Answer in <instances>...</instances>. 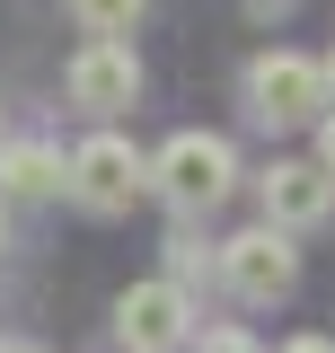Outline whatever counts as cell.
I'll list each match as a JSON object with an SVG mask.
<instances>
[{"instance_id":"cell-9","label":"cell","mask_w":335,"mask_h":353,"mask_svg":"<svg viewBox=\"0 0 335 353\" xmlns=\"http://www.w3.org/2000/svg\"><path fill=\"white\" fill-rule=\"evenodd\" d=\"M203 274H221V248L194 239V221H176V230H168V283H185V292H194Z\"/></svg>"},{"instance_id":"cell-2","label":"cell","mask_w":335,"mask_h":353,"mask_svg":"<svg viewBox=\"0 0 335 353\" xmlns=\"http://www.w3.org/2000/svg\"><path fill=\"white\" fill-rule=\"evenodd\" d=\"M238 97H247V115L265 132H292V124H327L335 115V88H327V53H292V44H265L247 62V80H238Z\"/></svg>"},{"instance_id":"cell-17","label":"cell","mask_w":335,"mask_h":353,"mask_svg":"<svg viewBox=\"0 0 335 353\" xmlns=\"http://www.w3.org/2000/svg\"><path fill=\"white\" fill-rule=\"evenodd\" d=\"M327 88H335V53H327Z\"/></svg>"},{"instance_id":"cell-14","label":"cell","mask_w":335,"mask_h":353,"mask_svg":"<svg viewBox=\"0 0 335 353\" xmlns=\"http://www.w3.org/2000/svg\"><path fill=\"white\" fill-rule=\"evenodd\" d=\"M238 9H247V18H283L292 0H238Z\"/></svg>"},{"instance_id":"cell-3","label":"cell","mask_w":335,"mask_h":353,"mask_svg":"<svg viewBox=\"0 0 335 353\" xmlns=\"http://www.w3.org/2000/svg\"><path fill=\"white\" fill-rule=\"evenodd\" d=\"M115 336H124V353H194V336H203L194 292L168 283V274L124 283V292H115Z\"/></svg>"},{"instance_id":"cell-8","label":"cell","mask_w":335,"mask_h":353,"mask_svg":"<svg viewBox=\"0 0 335 353\" xmlns=\"http://www.w3.org/2000/svg\"><path fill=\"white\" fill-rule=\"evenodd\" d=\"M53 194H71V159L36 132L0 141V203H53Z\"/></svg>"},{"instance_id":"cell-18","label":"cell","mask_w":335,"mask_h":353,"mask_svg":"<svg viewBox=\"0 0 335 353\" xmlns=\"http://www.w3.org/2000/svg\"><path fill=\"white\" fill-rule=\"evenodd\" d=\"M0 141H9V115H0Z\"/></svg>"},{"instance_id":"cell-7","label":"cell","mask_w":335,"mask_h":353,"mask_svg":"<svg viewBox=\"0 0 335 353\" xmlns=\"http://www.w3.org/2000/svg\"><path fill=\"white\" fill-rule=\"evenodd\" d=\"M256 212L274 221V230H318L335 212V176L318 159H274V168L256 176Z\"/></svg>"},{"instance_id":"cell-10","label":"cell","mask_w":335,"mask_h":353,"mask_svg":"<svg viewBox=\"0 0 335 353\" xmlns=\"http://www.w3.org/2000/svg\"><path fill=\"white\" fill-rule=\"evenodd\" d=\"M62 9L80 18L88 36H124V27H132V18H141V9H150V0H62Z\"/></svg>"},{"instance_id":"cell-11","label":"cell","mask_w":335,"mask_h":353,"mask_svg":"<svg viewBox=\"0 0 335 353\" xmlns=\"http://www.w3.org/2000/svg\"><path fill=\"white\" fill-rule=\"evenodd\" d=\"M194 353H265L247 336V327H203V336H194Z\"/></svg>"},{"instance_id":"cell-1","label":"cell","mask_w":335,"mask_h":353,"mask_svg":"<svg viewBox=\"0 0 335 353\" xmlns=\"http://www.w3.org/2000/svg\"><path fill=\"white\" fill-rule=\"evenodd\" d=\"M150 194H159L176 221H203L238 194V150L221 132H168L150 150Z\"/></svg>"},{"instance_id":"cell-12","label":"cell","mask_w":335,"mask_h":353,"mask_svg":"<svg viewBox=\"0 0 335 353\" xmlns=\"http://www.w3.org/2000/svg\"><path fill=\"white\" fill-rule=\"evenodd\" d=\"M318 168L335 176V115H327V124H318Z\"/></svg>"},{"instance_id":"cell-16","label":"cell","mask_w":335,"mask_h":353,"mask_svg":"<svg viewBox=\"0 0 335 353\" xmlns=\"http://www.w3.org/2000/svg\"><path fill=\"white\" fill-rule=\"evenodd\" d=\"M0 248H9V203H0Z\"/></svg>"},{"instance_id":"cell-5","label":"cell","mask_w":335,"mask_h":353,"mask_svg":"<svg viewBox=\"0 0 335 353\" xmlns=\"http://www.w3.org/2000/svg\"><path fill=\"white\" fill-rule=\"evenodd\" d=\"M141 194H150V150H132L124 132H88L80 150H71V203H80V212L115 221V212H132Z\"/></svg>"},{"instance_id":"cell-15","label":"cell","mask_w":335,"mask_h":353,"mask_svg":"<svg viewBox=\"0 0 335 353\" xmlns=\"http://www.w3.org/2000/svg\"><path fill=\"white\" fill-rule=\"evenodd\" d=\"M0 353H53V345H0Z\"/></svg>"},{"instance_id":"cell-13","label":"cell","mask_w":335,"mask_h":353,"mask_svg":"<svg viewBox=\"0 0 335 353\" xmlns=\"http://www.w3.org/2000/svg\"><path fill=\"white\" fill-rule=\"evenodd\" d=\"M274 353H335V336H292V345H274Z\"/></svg>"},{"instance_id":"cell-4","label":"cell","mask_w":335,"mask_h":353,"mask_svg":"<svg viewBox=\"0 0 335 353\" xmlns=\"http://www.w3.org/2000/svg\"><path fill=\"white\" fill-rule=\"evenodd\" d=\"M221 283H230V301L238 309H283L300 292V248L292 230H274V221H256L238 239H221Z\"/></svg>"},{"instance_id":"cell-6","label":"cell","mask_w":335,"mask_h":353,"mask_svg":"<svg viewBox=\"0 0 335 353\" xmlns=\"http://www.w3.org/2000/svg\"><path fill=\"white\" fill-rule=\"evenodd\" d=\"M62 88H71V106H80V115H124L132 97H141V53H132L124 36H88L80 53H71Z\"/></svg>"}]
</instances>
